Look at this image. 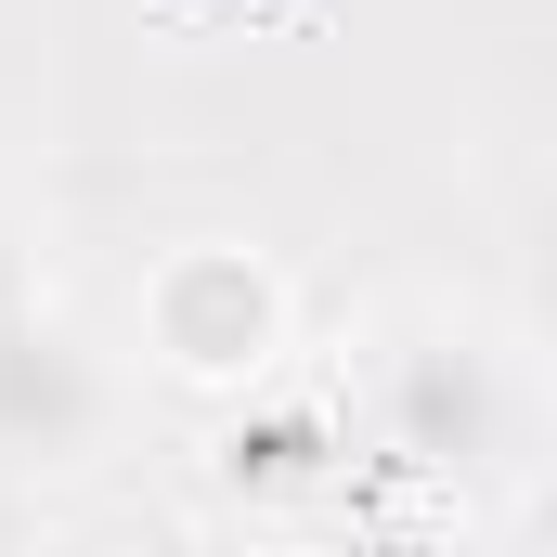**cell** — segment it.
Segmentation results:
<instances>
[{
	"label": "cell",
	"mask_w": 557,
	"mask_h": 557,
	"mask_svg": "<svg viewBox=\"0 0 557 557\" xmlns=\"http://www.w3.org/2000/svg\"><path fill=\"white\" fill-rule=\"evenodd\" d=\"M285 324H298V298H285L273 247H247V234H182L143 273V363L169 389H260L285 363Z\"/></svg>",
	"instance_id": "1"
},
{
	"label": "cell",
	"mask_w": 557,
	"mask_h": 557,
	"mask_svg": "<svg viewBox=\"0 0 557 557\" xmlns=\"http://www.w3.org/2000/svg\"><path fill=\"white\" fill-rule=\"evenodd\" d=\"M117 441V363L65 298L0 311V467H91Z\"/></svg>",
	"instance_id": "2"
},
{
	"label": "cell",
	"mask_w": 557,
	"mask_h": 557,
	"mask_svg": "<svg viewBox=\"0 0 557 557\" xmlns=\"http://www.w3.org/2000/svg\"><path fill=\"white\" fill-rule=\"evenodd\" d=\"M493 350L480 337H403L389 350V441L416 454V467H467V454H493Z\"/></svg>",
	"instance_id": "3"
},
{
	"label": "cell",
	"mask_w": 557,
	"mask_h": 557,
	"mask_svg": "<svg viewBox=\"0 0 557 557\" xmlns=\"http://www.w3.org/2000/svg\"><path fill=\"white\" fill-rule=\"evenodd\" d=\"M26 557H143V545H117V532H39Z\"/></svg>",
	"instance_id": "4"
},
{
	"label": "cell",
	"mask_w": 557,
	"mask_h": 557,
	"mask_svg": "<svg viewBox=\"0 0 557 557\" xmlns=\"http://www.w3.org/2000/svg\"><path fill=\"white\" fill-rule=\"evenodd\" d=\"M26 298V260H13V221H0V311Z\"/></svg>",
	"instance_id": "5"
},
{
	"label": "cell",
	"mask_w": 557,
	"mask_h": 557,
	"mask_svg": "<svg viewBox=\"0 0 557 557\" xmlns=\"http://www.w3.org/2000/svg\"><path fill=\"white\" fill-rule=\"evenodd\" d=\"M350 557H441V545H350Z\"/></svg>",
	"instance_id": "6"
}]
</instances>
